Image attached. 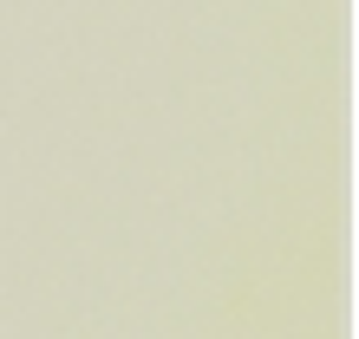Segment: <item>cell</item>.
Segmentation results:
<instances>
[]
</instances>
